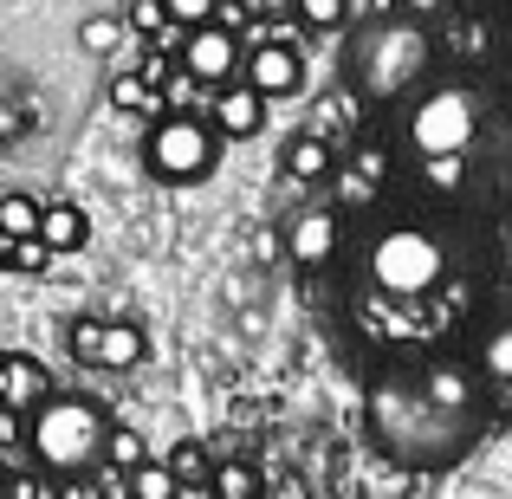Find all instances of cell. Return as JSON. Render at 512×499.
<instances>
[{"label":"cell","instance_id":"7c38bea8","mask_svg":"<svg viewBox=\"0 0 512 499\" xmlns=\"http://www.w3.org/2000/svg\"><path fill=\"white\" fill-rule=\"evenodd\" d=\"M46 396H52V383L39 357H0V409L7 415H33Z\"/></svg>","mask_w":512,"mask_h":499},{"label":"cell","instance_id":"4fadbf2b","mask_svg":"<svg viewBox=\"0 0 512 499\" xmlns=\"http://www.w3.org/2000/svg\"><path fill=\"white\" fill-rule=\"evenodd\" d=\"M422 389L441 402V409H461V415H480V383L461 370V363H448V357H435V363H422Z\"/></svg>","mask_w":512,"mask_h":499},{"label":"cell","instance_id":"603a6c76","mask_svg":"<svg viewBox=\"0 0 512 499\" xmlns=\"http://www.w3.org/2000/svg\"><path fill=\"white\" fill-rule=\"evenodd\" d=\"M0 234H39V201L33 195H0Z\"/></svg>","mask_w":512,"mask_h":499},{"label":"cell","instance_id":"484cf974","mask_svg":"<svg viewBox=\"0 0 512 499\" xmlns=\"http://www.w3.org/2000/svg\"><path fill=\"white\" fill-rule=\"evenodd\" d=\"M428 188H441V195H448V188H461V175H467V163L461 156H428Z\"/></svg>","mask_w":512,"mask_h":499},{"label":"cell","instance_id":"1f68e13d","mask_svg":"<svg viewBox=\"0 0 512 499\" xmlns=\"http://www.w3.org/2000/svg\"><path fill=\"white\" fill-rule=\"evenodd\" d=\"M0 499H7V480H0Z\"/></svg>","mask_w":512,"mask_h":499},{"label":"cell","instance_id":"52a82bcc","mask_svg":"<svg viewBox=\"0 0 512 499\" xmlns=\"http://www.w3.org/2000/svg\"><path fill=\"white\" fill-rule=\"evenodd\" d=\"M65 344H72V357L85 370H117V376L150 357V337H143V325H130V318H78Z\"/></svg>","mask_w":512,"mask_h":499},{"label":"cell","instance_id":"d6986e66","mask_svg":"<svg viewBox=\"0 0 512 499\" xmlns=\"http://www.w3.org/2000/svg\"><path fill=\"white\" fill-rule=\"evenodd\" d=\"M260 487H266V480L253 474V461H221L208 474V493L214 499H260Z\"/></svg>","mask_w":512,"mask_h":499},{"label":"cell","instance_id":"ffe728a7","mask_svg":"<svg viewBox=\"0 0 512 499\" xmlns=\"http://www.w3.org/2000/svg\"><path fill=\"white\" fill-rule=\"evenodd\" d=\"M143 454H150V448H143L137 428H124V422L104 428V461H98V467H117V474H130V467H137Z\"/></svg>","mask_w":512,"mask_h":499},{"label":"cell","instance_id":"9c48e42d","mask_svg":"<svg viewBox=\"0 0 512 499\" xmlns=\"http://www.w3.org/2000/svg\"><path fill=\"white\" fill-rule=\"evenodd\" d=\"M338 247H344V227H338V214H331V208H305V214H292V227H286V253H292V266L318 273V266L338 260Z\"/></svg>","mask_w":512,"mask_h":499},{"label":"cell","instance_id":"f1b7e54d","mask_svg":"<svg viewBox=\"0 0 512 499\" xmlns=\"http://www.w3.org/2000/svg\"><path fill=\"white\" fill-rule=\"evenodd\" d=\"M247 20H279V13H292V0H234Z\"/></svg>","mask_w":512,"mask_h":499},{"label":"cell","instance_id":"f546056e","mask_svg":"<svg viewBox=\"0 0 512 499\" xmlns=\"http://www.w3.org/2000/svg\"><path fill=\"white\" fill-rule=\"evenodd\" d=\"M396 7H402V13H415V20H422V13H441V7H448V0H396Z\"/></svg>","mask_w":512,"mask_h":499},{"label":"cell","instance_id":"6da1fadb","mask_svg":"<svg viewBox=\"0 0 512 499\" xmlns=\"http://www.w3.org/2000/svg\"><path fill=\"white\" fill-rule=\"evenodd\" d=\"M370 428L396 461L422 467V474L448 467L454 454L474 441V415L441 409V402L422 389V376H402V370H389L383 383L370 389Z\"/></svg>","mask_w":512,"mask_h":499},{"label":"cell","instance_id":"44dd1931","mask_svg":"<svg viewBox=\"0 0 512 499\" xmlns=\"http://www.w3.org/2000/svg\"><path fill=\"white\" fill-rule=\"evenodd\" d=\"M111 104H117V111H169V104H163V85H150L143 72L117 78V85H111Z\"/></svg>","mask_w":512,"mask_h":499},{"label":"cell","instance_id":"7402d4cb","mask_svg":"<svg viewBox=\"0 0 512 499\" xmlns=\"http://www.w3.org/2000/svg\"><path fill=\"white\" fill-rule=\"evenodd\" d=\"M480 376L487 383H512V325H493L480 344Z\"/></svg>","mask_w":512,"mask_h":499},{"label":"cell","instance_id":"4316f807","mask_svg":"<svg viewBox=\"0 0 512 499\" xmlns=\"http://www.w3.org/2000/svg\"><path fill=\"white\" fill-rule=\"evenodd\" d=\"M163 7H169L175 26H201V20H214V7H221V0H163Z\"/></svg>","mask_w":512,"mask_h":499},{"label":"cell","instance_id":"2e32d148","mask_svg":"<svg viewBox=\"0 0 512 499\" xmlns=\"http://www.w3.org/2000/svg\"><path fill=\"white\" fill-rule=\"evenodd\" d=\"M124 493L130 499H182V480H175L163 461H150V454H143V461L124 474Z\"/></svg>","mask_w":512,"mask_h":499},{"label":"cell","instance_id":"8992f818","mask_svg":"<svg viewBox=\"0 0 512 499\" xmlns=\"http://www.w3.org/2000/svg\"><path fill=\"white\" fill-rule=\"evenodd\" d=\"M480 130V98L467 85H441L409 111V143L422 156H467Z\"/></svg>","mask_w":512,"mask_h":499},{"label":"cell","instance_id":"7a4b0ae2","mask_svg":"<svg viewBox=\"0 0 512 499\" xmlns=\"http://www.w3.org/2000/svg\"><path fill=\"white\" fill-rule=\"evenodd\" d=\"M344 59H350V85L363 98L389 104V98H409V85H422V72L435 65V39L415 26V13L409 20H370Z\"/></svg>","mask_w":512,"mask_h":499},{"label":"cell","instance_id":"8fae6325","mask_svg":"<svg viewBox=\"0 0 512 499\" xmlns=\"http://www.w3.org/2000/svg\"><path fill=\"white\" fill-rule=\"evenodd\" d=\"M208 124H214V137H253V130L266 124V98L247 85V78H227L221 98H214V111H208Z\"/></svg>","mask_w":512,"mask_h":499},{"label":"cell","instance_id":"9a60e30c","mask_svg":"<svg viewBox=\"0 0 512 499\" xmlns=\"http://www.w3.org/2000/svg\"><path fill=\"white\" fill-rule=\"evenodd\" d=\"M331 169H338V163H331V143H325V137L286 143V175H292V182H325Z\"/></svg>","mask_w":512,"mask_h":499},{"label":"cell","instance_id":"5b68a950","mask_svg":"<svg viewBox=\"0 0 512 499\" xmlns=\"http://www.w3.org/2000/svg\"><path fill=\"white\" fill-rule=\"evenodd\" d=\"M143 163H150L163 182H208L214 163H221V137H214V124H201V117H156L150 143H143Z\"/></svg>","mask_w":512,"mask_h":499},{"label":"cell","instance_id":"e0dca14e","mask_svg":"<svg viewBox=\"0 0 512 499\" xmlns=\"http://www.w3.org/2000/svg\"><path fill=\"white\" fill-rule=\"evenodd\" d=\"M0 266H7V273H46L52 247L39 234H0Z\"/></svg>","mask_w":512,"mask_h":499},{"label":"cell","instance_id":"ac0fdd59","mask_svg":"<svg viewBox=\"0 0 512 499\" xmlns=\"http://www.w3.org/2000/svg\"><path fill=\"white\" fill-rule=\"evenodd\" d=\"M163 467H169L175 480H182V493H188V487H208V474H214V454L201 448L195 435H188V441H175V448H169V461H163Z\"/></svg>","mask_w":512,"mask_h":499},{"label":"cell","instance_id":"3957f363","mask_svg":"<svg viewBox=\"0 0 512 499\" xmlns=\"http://www.w3.org/2000/svg\"><path fill=\"white\" fill-rule=\"evenodd\" d=\"M104 428H111V415H104L98 402L46 396L33 415H26V448H33V461L46 467V474L78 480V474H91V467L104 461Z\"/></svg>","mask_w":512,"mask_h":499},{"label":"cell","instance_id":"ba28073f","mask_svg":"<svg viewBox=\"0 0 512 499\" xmlns=\"http://www.w3.org/2000/svg\"><path fill=\"white\" fill-rule=\"evenodd\" d=\"M240 33L234 26H221V20H201V26H188L182 33V46H175V65H182L188 78H201V85H214L221 91L227 78H240Z\"/></svg>","mask_w":512,"mask_h":499},{"label":"cell","instance_id":"83f0119b","mask_svg":"<svg viewBox=\"0 0 512 499\" xmlns=\"http://www.w3.org/2000/svg\"><path fill=\"white\" fill-rule=\"evenodd\" d=\"M78 39H85L91 52H111L117 46V20H85V26H78Z\"/></svg>","mask_w":512,"mask_h":499},{"label":"cell","instance_id":"cb8c5ba5","mask_svg":"<svg viewBox=\"0 0 512 499\" xmlns=\"http://www.w3.org/2000/svg\"><path fill=\"white\" fill-rule=\"evenodd\" d=\"M292 13H299L305 26H318V33H331V26L350 20V0H292Z\"/></svg>","mask_w":512,"mask_h":499},{"label":"cell","instance_id":"d4e9b609","mask_svg":"<svg viewBox=\"0 0 512 499\" xmlns=\"http://www.w3.org/2000/svg\"><path fill=\"white\" fill-rule=\"evenodd\" d=\"M331 182H338V195L350 201V208H370V201L383 195V188H376V182H363V175L350 169V163H344V169H331Z\"/></svg>","mask_w":512,"mask_h":499},{"label":"cell","instance_id":"30bf717a","mask_svg":"<svg viewBox=\"0 0 512 499\" xmlns=\"http://www.w3.org/2000/svg\"><path fill=\"white\" fill-rule=\"evenodd\" d=\"M240 78H247L260 98H292V91L305 85V59L292 46H253L247 59H240Z\"/></svg>","mask_w":512,"mask_h":499},{"label":"cell","instance_id":"5bb4252c","mask_svg":"<svg viewBox=\"0 0 512 499\" xmlns=\"http://www.w3.org/2000/svg\"><path fill=\"white\" fill-rule=\"evenodd\" d=\"M39 240H46L52 253H78L91 240V221L78 201H52V208H39Z\"/></svg>","mask_w":512,"mask_h":499},{"label":"cell","instance_id":"277c9868","mask_svg":"<svg viewBox=\"0 0 512 499\" xmlns=\"http://www.w3.org/2000/svg\"><path fill=\"white\" fill-rule=\"evenodd\" d=\"M448 279V247H441L435 227L402 221L383 227L370 240V286L389 292V299H428V292Z\"/></svg>","mask_w":512,"mask_h":499},{"label":"cell","instance_id":"4dcf8cb0","mask_svg":"<svg viewBox=\"0 0 512 499\" xmlns=\"http://www.w3.org/2000/svg\"><path fill=\"white\" fill-rule=\"evenodd\" d=\"M7 499H52V487H39V480H20V487H13Z\"/></svg>","mask_w":512,"mask_h":499}]
</instances>
